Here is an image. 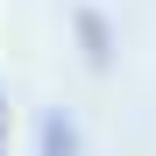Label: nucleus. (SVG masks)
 <instances>
[{
    "instance_id": "obj_1",
    "label": "nucleus",
    "mask_w": 156,
    "mask_h": 156,
    "mask_svg": "<svg viewBox=\"0 0 156 156\" xmlns=\"http://www.w3.org/2000/svg\"><path fill=\"white\" fill-rule=\"evenodd\" d=\"M50 156H71V121H50Z\"/></svg>"
}]
</instances>
